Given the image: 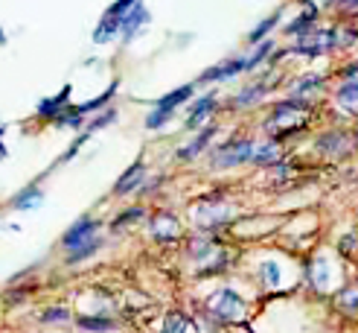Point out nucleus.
Listing matches in <instances>:
<instances>
[{
  "instance_id": "f257e3e1",
  "label": "nucleus",
  "mask_w": 358,
  "mask_h": 333,
  "mask_svg": "<svg viewBox=\"0 0 358 333\" xmlns=\"http://www.w3.org/2000/svg\"><path fill=\"white\" fill-rule=\"evenodd\" d=\"M254 140L248 137H239V140H230V144L219 147L216 152H213V167L219 170H227V167H239V164H248L254 161Z\"/></svg>"
},
{
  "instance_id": "f03ea898",
  "label": "nucleus",
  "mask_w": 358,
  "mask_h": 333,
  "mask_svg": "<svg viewBox=\"0 0 358 333\" xmlns=\"http://www.w3.org/2000/svg\"><path fill=\"white\" fill-rule=\"evenodd\" d=\"M207 307H210L213 315H219L222 322H242L245 319V301H242V295L234 292V290H216L210 295Z\"/></svg>"
},
{
  "instance_id": "7ed1b4c3",
  "label": "nucleus",
  "mask_w": 358,
  "mask_h": 333,
  "mask_svg": "<svg viewBox=\"0 0 358 333\" xmlns=\"http://www.w3.org/2000/svg\"><path fill=\"white\" fill-rule=\"evenodd\" d=\"M338 44V32L335 29H324V32H309V35H303L300 39V44L294 47V53H300V56H324V53H329V50H335Z\"/></svg>"
},
{
  "instance_id": "20e7f679",
  "label": "nucleus",
  "mask_w": 358,
  "mask_h": 333,
  "mask_svg": "<svg viewBox=\"0 0 358 333\" xmlns=\"http://www.w3.org/2000/svg\"><path fill=\"white\" fill-rule=\"evenodd\" d=\"M306 111V102L303 100H285V102H280V105H274V111H271V117H268V123L265 126L268 129H280V126H285V129H294V123H297V117Z\"/></svg>"
},
{
  "instance_id": "39448f33",
  "label": "nucleus",
  "mask_w": 358,
  "mask_h": 333,
  "mask_svg": "<svg viewBox=\"0 0 358 333\" xmlns=\"http://www.w3.org/2000/svg\"><path fill=\"white\" fill-rule=\"evenodd\" d=\"M230 214H234V210H230L227 205H219V202H204V205H199L192 210L195 225L199 228H219L230 219Z\"/></svg>"
},
{
  "instance_id": "423d86ee",
  "label": "nucleus",
  "mask_w": 358,
  "mask_h": 333,
  "mask_svg": "<svg viewBox=\"0 0 358 333\" xmlns=\"http://www.w3.org/2000/svg\"><path fill=\"white\" fill-rule=\"evenodd\" d=\"M96 228H99V222H96V219H79L76 225H70L67 231H64L62 245H64V249H70V252H76L79 245L91 243V240L96 237Z\"/></svg>"
},
{
  "instance_id": "0eeeda50",
  "label": "nucleus",
  "mask_w": 358,
  "mask_h": 333,
  "mask_svg": "<svg viewBox=\"0 0 358 333\" xmlns=\"http://www.w3.org/2000/svg\"><path fill=\"white\" fill-rule=\"evenodd\" d=\"M149 24V12H146V6L143 4H137L134 9H129L122 15V27H120V39L122 41H134V35Z\"/></svg>"
},
{
  "instance_id": "6e6552de",
  "label": "nucleus",
  "mask_w": 358,
  "mask_h": 333,
  "mask_svg": "<svg viewBox=\"0 0 358 333\" xmlns=\"http://www.w3.org/2000/svg\"><path fill=\"white\" fill-rule=\"evenodd\" d=\"M248 70V59H230L224 64H216L201 74V82H224V79H234L239 74H245Z\"/></svg>"
},
{
  "instance_id": "1a4fd4ad",
  "label": "nucleus",
  "mask_w": 358,
  "mask_h": 333,
  "mask_svg": "<svg viewBox=\"0 0 358 333\" xmlns=\"http://www.w3.org/2000/svg\"><path fill=\"white\" fill-rule=\"evenodd\" d=\"M149 231H152V237L160 240V243H172L178 234H181V225H178V219H175L172 214H157V217L152 219V225H149Z\"/></svg>"
},
{
  "instance_id": "9d476101",
  "label": "nucleus",
  "mask_w": 358,
  "mask_h": 333,
  "mask_svg": "<svg viewBox=\"0 0 358 333\" xmlns=\"http://www.w3.org/2000/svg\"><path fill=\"white\" fill-rule=\"evenodd\" d=\"M143 179H146V164H143V161H134L129 170L120 175V182L114 184V193H117V196H125V193L137 190V187L143 184Z\"/></svg>"
},
{
  "instance_id": "9b49d317",
  "label": "nucleus",
  "mask_w": 358,
  "mask_h": 333,
  "mask_svg": "<svg viewBox=\"0 0 358 333\" xmlns=\"http://www.w3.org/2000/svg\"><path fill=\"white\" fill-rule=\"evenodd\" d=\"M335 102H338V109H344V111H358V76H347L338 85Z\"/></svg>"
},
{
  "instance_id": "f8f14e48",
  "label": "nucleus",
  "mask_w": 358,
  "mask_h": 333,
  "mask_svg": "<svg viewBox=\"0 0 358 333\" xmlns=\"http://www.w3.org/2000/svg\"><path fill=\"white\" fill-rule=\"evenodd\" d=\"M216 132H219L216 126H207V129H201V132H199V137H192L187 147L178 149V158H181V161H192L195 155H201V152L207 149V144H210L213 137H216Z\"/></svg>"
},
{
  "instance_id": "ddd939ff",
  "label": "nucleus",
  "mask_w": 358,
  "mask_h": 333,
  "mask_svg": "<svg viewBox=\"0 0 358 333\" xmlns=\"http://www.w3.org/2000/svg\"><path fill=\"white\" fill-rule=\"evenodd\" d=\"M213 111H216V94L201 97L199 102L192 105V111H189V117H187V129H199Z\"/></svg>"
},
{
  "instance_id": "4468645a",
  "label": "nucleus",
  "mask_w": 358,
  "mask_h": 333,
  "mask_svg": "<svg viewBox=\"0 0 358 333\" xmlns=\"http://www.w3.org/2000/svg\"><path fill=\"white\" fill-rule=\"evenodd\" d=\"M317 149L324 152V155L338 158V155H344V152L350 149V140H347V135H344V132H327L324 137L317 140Z\"/></svg>"
},
{
  "instance_id": "2eb2a0df",
  "label": "nucleus",
  "mask_w": 358,
  "mask_h": 333,
  "mask_svg": "<svg viewBox=\"0 0 358 333\" xmlns=\"http://www.w3.org/2000/svg\"><path fill=\"white\" fill-rule=\"evenodd\" d=\"M120 27H122V18H117V15H108V12H105V18L99 21V27H96V32H94V41H96V44L111 41L114 35L120 32Z\"/></svg>"
},
{
  "instance_id": "dca6fc26",
  "label": "nucleus",
  "mask_w": 358,
  "mask_h": 333,
  "mask_svg": "<svg viewBox=\"0 0 358 333\" xmlns=\"http://www.w3.org/2000/svg\"><path fill=\"white\" fill-rule=\"evenodd\" d=\"M329 278H332V275H329V260H327V257H317L312 266H309V280H312L317 290H329V287H332Z\"/></svg>"
},
{
  "instance_id": "f3484780",
  "label": "nucleus",
  "mask_w": 358,
  "mask_h": 333,
  "mask_svg": "<svg viewBox=\"0 0 358 333\" xmlns=\"http://www.w3.org/2000/svg\"><path fill=\"white\" fill-rule=\"evenodd\" d=\"M195 94V85H181V88H175V91H169L166 97H160L157 100V105H160V109H178V105H184L189 97Z\"/></svg>"
},
{
  "instance_id": "a211bd4d",
  "label": "nucleus",
  "mask_w": 358,
  "mask_h": 333,
  "mask_svg": "<svg viewBox=\"0 0 358 333\" xmlns=\"http://www.w3.org/2000/svg\"><path fill=\"white\" fill-rule=\"evenodd\" d=\"M67 97H70V85L62 88V94H59V97H50V100H44V102L38 105V117H59V114L64 111Z\"/></svg>"
},
{
  "instance_id": "6ab92c4d",
  "label": "nucleus",
  "mask_w": 358,
  "mask_h": 333,
  "mask_svg": "<svg viewBox=\"0 0 358 333\" xmlns=\"http://www.w3.org/2000/svg\"><path fill=\"white\" fill-rule=\"evenodd\" d=\"M268 91H271V85H265V82H257V85H250V88H245L242 94H236L234 97V105L236 109H245V105H250V102H259Z\"/></svg>"
},
{
  "instance_id": "aec40b11",
  "label": "nucleus",
  "mask_w": 358,
  "mask_h": 333,
  "mask_svg": "<svg viewBox=\"0 0 358 333\" xmlns=\"http://www.w3.org/2000/svg\"><path fill=\"white\" fill-rule=\"evenodd\" d=\"M315 21H317V9L309 6L300 18H294V21L285 27V32H289V35H300V39H303V35H309V27H312Z\"/></svg>"
},
{
  "instance_id": "412c9836",
  "label": "nucleus",
  "mask_w": 358,
  "mask_h": 333,
  "mask_svg": "<svg viewBox=\"0 0 358 333\" xmlns=\"http://www.w3.org/2000/svg\"><path fill=\"white\" fill-rule=\"evenodd\" d=\"M277 161H280V147L274 144V140H268V144H262V147L254 149V164L271 167V164H277Z\"/></svg>"
},
{
  "instance_id": "4be33fe9",
  "label": "nucleus",
  "mask_w": 358,
  "mask_h": 333,
  "mask_svg": "<svg viewBox=\"0 0 358 333\" xmlns=\"http://www.w3.org/2000/svg\"><path fill=\"white\" fill-rule=\"evenodd\" d=\"M320 85H324V76H317V74H306V76H300L297 82H294V97L297 100H303L306 94H312V91H320Z\"/></svg>"
},
{
  "instance_id": "5701e85b",
  "label": "nucleus",
  "mask_w": 358,
  "mask_h": 333,
  "mask_svg": "<svg viewBox=\"0 0 358 333\" xmlns=\"http://www.w3.org/2000/svg\"><path fill=\"white\" fill-rule=\"evenodd\" d=\"M114 94H117V82H114V85H108V91H105V94H99V97H94V100H87V102L76 105V109H73V111H79L82 117H85V114H91V111H99V109H102V105H105V102H108V100H111Z\"/></svg>"
},
{
  "instance_id": "b1692460",
  "label": "nucleus",
  "mask_w": 358,
  "mask_h": 333,
  "mask_svg": "<svg viewBox=\"0 0 358 333\" xmlns=\"http://www.w3.org/2000/svg\"><path fill=\"white\" fill-rule=\"evenodd\" d=\"M277 24H280V15H268V18H265V21H259V24H257L254 29H250V35H248V41H250V44H262V41H265V35H268V32H271V29H274Z\"/></svg>"
},
{
  "instance_id": "393cba45",
  "label": "nucleus",
  "mask_w": 358,
  "mask_h": 333,
  "mask_svg": "<svg viewBox=\"0 0 358 333\" xmlns=\"http://www.w3.org/2000/svg\"><path fill=\"white\" fill-rule=\"evenodd\" d=\"M79 327L82 330H94V333H102V330H114L117 325L111 319H105V315H79Z\"/></svg>"
},
{
  "instance_id": "a878e982",
  "label": "nucleus",
  "mask_w": 358,
  "mask_h": 333,
  "mask_svg": "<svg viewBox=\"0 0 358 333\" xmlns=\"http://www.w3.org/2000/svg\"><path fill=\"white\" fill-rule=\"evenodd\" d=\"M189 330V319L184 313H169L164 325H160V333H187Z\"/></svg>"
},
{
  "instance_id": "bb28decb",
  "label": "nucleus",
  "mask_w": 358,
  "mask_h": 333,
  "mask_svg": "<svg viewBox=\"0 0 358 333\" xmlns=\"http://www.w3.org/2000/svg\"><path fill=\"white\" fill-rule=\"evenodd\" d=\"M41 205V190L38 187H27L21 196L15 199V208L17 210H27V208H38Z\"/></svg>"
},
{
  "instance_id": "cd10ccee",
  "label": "nucleus",
  "mask_w": 358,
  "mask_h": 333,
  "mask_svg": "<svg viewBox=\"0 0 358 333\" xmlns=\"http://www.w3.org/2000/svg\"><path fill=\"white\" fill-rule=\"evenodd\" d=\"M175 111L172 109H160V105H155V109L149 111V117H146V129H160V126H164V123H169V117H172Z\"/></svg>"
},
{
  "instance_id": "c85d7f7f",
  "label": "nucleus",
  "mask_w": 358,
  "mask_h": 333,
  "mask_svg": "<svg viewBox=\"0 0 358 333\" xmlns=\"http://www.w3.org/2000/svg\"><path fill=\"white\" fill-rule=\"evenodd\" d=\"M259 278H262L265 287H277L280 284V266H277L274 260H265L262 266H259Z\"/></svg>"
},
{
  "instance_id": "c756f323",
  "label": "nucleus",
  "mask_w": 358,
  "mask_h": 333,
  "mask_svg": "<svg viewBox=\"0 0 358 333\" xmlns=\"http://www.w3.org/2000/svg\"><path fill=\"white\" fill-rule=\"evenodd\" d=\"M274 50V41H262V44H257V50L248 56V70H254V67H259L265 59H268V53Z\"/></svg>"
},
{
  "instance_id": "7c9ffc66",
  "label": "nucleus",
  "mask_w": 358,
  "mask_h": 333,
  "mask_svg": "<svg viewBox=\"0 0 358 333\" xmlns=\"http://www.w3.org/2000/svg\"><path fill=\"white\" fill-rule=\"evenodd\" d=\"M96 249H99V240L94 237L91 243H85V245H79V249H76V252H70V254H67V260H70V263H79V260H85V257H91V254H96Z\"/></svg>"
},
{
  "instance_id": "2f4dec72",
  "label": "nucleus",
  "mask_w": 358,
  "mask_h": 333,
  "mask_svg": "<svg viewBox=\"0 0 358 333\" xmlns=\"http://www.w3.org/2000/svg\"><path fill=\"white\" fill-rule=\"evenodd\" d=\"M213 252H216V245H213L210 240H195V243H192V249H189V254H192L195 260H201V257H210Z\"/></svg>"
},
{
  "instance_id": "473e14b6",
  "label": "nucleus",
  "mask_w": 358,
  "mask_h": 333,
  "mask_svg": "<svg viewBox=\"0 0 358 333\" xmlns=\"http://www.w3.org/2000/svg\"><path fill=\"white\" fill-rule=\"evenodd\" d=\"M117 120V111L114 109H108L105 114H99L96 120H91V126H87V135H94V132H99L102 126H108V123H114Z\"/></svg>"
},
{
  "instance_id": "72a5a7b5",
  "label": "nucleus",
  "mask_w": 358,
  "mask_h": 333,
  "mask_svg": "<svg viewBox=\"0 0 358 333\" xmlns=\"http://www.w3.org/2000/svg\"><path fill=\"white\" fill-rule=\"evenodd\" d=\"M67 319H70V313H67L64 307H52V310H47V313H44V319H41V322L56 325V322H67Z\"/></svg>"
},
{
  "instance_id": "f704fd0d",
  "label": "nucleus",
  "mask_w": 358,
  "mask_h": 333,
  "mask_svg": "<svg viewBox=\"0 0 358 333\" xmlns=\"http://www.w3.org/2000/svg\"><path fill=\"white\" fill-rule=\"evenodd\" d=\"M140 4V0H117V4L108 9V15H117V18H122L125 12H129V9H134Z\"/></svg>"
},
{
  "instance_id": "c9c22d12",
  "label": "nucleus",
  "mask_w": 358,
  "mask_h": 333,
  "mask_svg": "<svg viewBox=\"0 0 358 333\" xmlns=\"http://www.w3.org/2000/svg\"><path fill=\"white\" fill-rule=\"evenodd\" d=\"M341 304H344L347 310H358V290H352V292H344Z\"/></svg>"
},
{
  "instance_id": "e433bc0d",
  "label": "nucleus",
  "mask_w": 358,
  "mask_h": 333,
  "mask_svg": "<svg viewBox=\"0 0 358 333\" xmlns=\"http://www.w3.org/2000/svg\"><path fill=\"white\" fill-rule=\"evenodd\" d=\"M140 217H143V210H140V208H134V210H129V214H122L114 225H117V228H122V222H131V219H140Z\"/></svg>"
},
{
  "instance_id": "4c0bfd02",
  "label": "nucleus",
  "mask_w": 358,
  "mask_h": 333,
  "mask_svg": "<svg viewBox=\"0 0 358 333\" xmlns=\"http://www.w3.org/2000/svg\"><path fill=\"white\" fill-rule=\"evenodd\" d=\"M352 249H355V234H350V237L341 240V252H344V254H350Z\"/></svg>"
},
{
  "instance_id": "58836bf2",
  "label": "nucleus",
  "mask_w": 358,
  "mask_h": 333,
  "mask_svg": "<svg viewBox=\"0 0 358 333\" xmlns=\"http://www.w3.org/2000/svg\"><path fill=\"white\" fill-rule=\"evenodd\" d=\"M341 6H347V9H355V6H358V0H341Z\"/></svg>"
},
{
  "instance_id": "ea45409f",
  "label": "nucleus",
  "mask_w": 358,
  "mask_h": 333,
  "mask_svg": "<svg viewBox=\"0 0 358 333\" xmlns=\"http://www.w3.org/2000/svg\"><path fill=\"white\" fill-rule=\"evenodd\" d=\"M3 44H6V32H3V29H0V47H3Z\"/></svg>"
},
{
  "instance_id": "a19ab883",
  "label": "nucleus",
  "mask_w": 358,
  "mask_h": 333,
  "mask_svg": "<svg viewBox=\"0 0 358 333\" xmlns=\"http://www.w3.org/2000/svg\"><path fill=\"white\" fill-rule=\"evenodd\" d=\"M6 155V149H3V144H0V158H3Z\"/></svg>"
},
{
  "instance_id": "79ce46f5",
  "label": "nucleus",
  "mask_w": 358,
  "mask_h": 333,
  "mask_svg": "<svg viewBox=\"0 0 358 333\" xmlns=\"http://www.w3.org/2000/svg\"><path fill=\"white\" fill-rule=\"evenodd\" d=\"M0 135H3V129H0Z\"/></svg>"
}]
</instances>
